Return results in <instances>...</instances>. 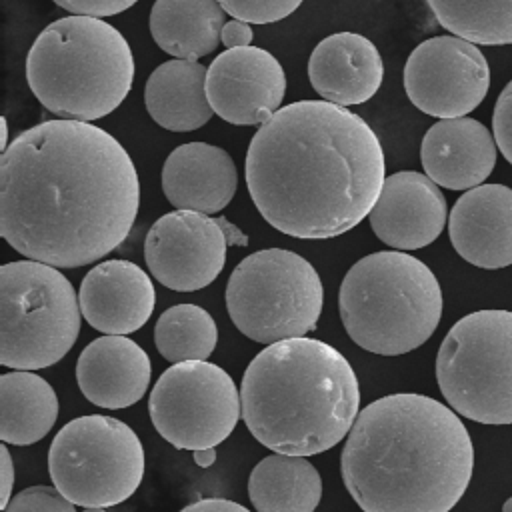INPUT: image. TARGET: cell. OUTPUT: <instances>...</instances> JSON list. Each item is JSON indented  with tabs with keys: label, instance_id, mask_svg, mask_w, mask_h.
I'll return each mask as SVG.
<instances>
[{
	"label": "cell",
	"instance_id": "cell-27",
	"mask_svg": "<svg viewBox=\"0 0 512 512\" xmlns=\"http://www.w3.org/2000/svg\"><path fill=\"white\" fill-rule=\"evenodd\" d=\"M218 340V328L208 310L196 304H176L160 314L154 326V344L172 364L206 360Z\"/></svg>",
	"mask_w": 512,
	"mask_h": 512
},
{
	"label": "cell",
	"instance_id": "cell-21",
	"mask_svg": "<svg viewBox=\"0 0 512 512\" xmlns=\"http://www.w3.org/2000/svg\"><path fill=\"white\" fill-rule=\"evenodd\" d=\"M238 172L230 154L206 142L174 148L162 168V190L178 210L216 214L230 204Z\"/></svg>",
	"mask_w": 512,
	"mask_h": 512
},
{
	"label": "cell",
	"instance_id": "cell-10",
	"mask_svg": "<svg viewBox=\"0 0 512 512\" xmlns=\"http://www.w3.org/2000/svg\"><path fill=\"white\" fill-rule=\"evenodd\" d=\"M144 464L136 432L104 414L70 420L48 450L54 486L84 508H108L128 500L144 478Z\"/></svg>",
	"mask_w": 512,
	"mask_h": 512
},
{
	"label": "cell",
	"instance_id": "cell-31",
	"mask_svg": "<svg viewBox=\"0 0 512 512\" xmlns=\"http://www.w3.org/2000/svg\"><path fill=\"white\" fill-rule=\"evenodd\" d=\"M138 0H54L60 8L78 14V16H114L130 6H134Z\"/></svg>",
	"mask_w": 512,
	"mask_h": 512
},
{
	"label": "cell",
	"instance_id": "cell-32",
	"mask_svg": "<svg viewBox=\"0 0 512 512\" xmlns=\"http://www.w3.org/2000/svg\"><path fill=\"white\" fill-rule=\"evenodd\" d=\"M222 44L226 48H244L252 46V28L244 20H230L222 28Z\"/></svg>",
	"mask_w": 512,
	"mask_h": 512
},
{
	"label": "cell",
	"instance_id": "cell-37",
	"mask_svg": "<svg viewBox=\"0 0 512 512\" xmlns=\"http://www.w3.org/2000/svg\"><path fill=\"white\" fill-rule=\"evenodd\" d=\"M502 512H512V498H508V500L504 502V506H502Z\"/></svg>",
	"mask_w": 512,
	"mask_h": 512
},
{
	"label": "cell",
	"instance_id": "cell-28",
	"mask_svg": "<svg viewBox=\"0 0 512 512\" xmlns=\"http://www.w3.org/2000/svg\"><path fill=\"white\" fill-rule=\"evenodd\" d=\"M304 0H218V4L248 24H272L290 16Z\"/></svg>",
	"mask_w": 512,
	"mask_h": 512
},
{
	"label": "cell",
	"instance_id": "cell-20",
	"mask_svg": "<svg viewBox=\"0 0 512 512\" xmlns=\"http://www.w3.org/2000/svg\"><path fill=\"white\" fill-rule=\"evenodd\" d=\"M150 358L128 336H100L78 356L76 382L80 392L100 408H128L150 384Z\"/></svg>",
	"mask_w": 512,
	"mask_h": 512
},
{
	"label": "cell",
	"instance_id": "cell-35",
	"mask_svg": "<svg viewBox=\"0 0 512 512\" xmlns=\"http://www.w3.org/2000/svg\"><path fill=\"white\" fill-rule=\"evenodd\" d=\"M194 462L200 468H208L216 462V450L214 448H202V450H194Z\"/></svg>",
	"mask_w": 512,
	"mask_h": 512
},
{
	"label": "cell",
	"instance_id": "cell-6",
	"mask_svg": "<svg viewBox=\"0 0 512 512\" xmlns=\"http://www.w3.org/2000/svg\"><path fill=\"white\" fill-rule=\"evenodd\" d=\"M338 310L360 348L400 356L422 346L438 328L442 290L422 260L402 250H382L346 272Z\"/></svg>",
	"mask_w": 512,
	"mask_h": 512
},
{
	"label": "cell",
	"instance_id": "cell-16",
	"mask_svg": "<svg viewBox=\"0 0 512 512\" xmlns=\"http://www.w3.org/2000/svg\"><path fill=\"white\" fill-rule=\"evenodd\" d=\"M84 320L104 334H130L152 316L156 292L150 276L130 260L96 264L78 294Z\"/></svg>",
	"mask_w": 512,
	"mask_h": 512
},
{
	"label": "cell",
	"instance_id": "cell-29",
	"mask_svg": "<svg viewBox=\"0 0 512 512\" xmlns=\"http://www.w3.org/2000/svg\"><path fill=\"white\" fill-rule=\"evenodd\" d=\"M2 512H76L56 486H30L14 494Z\"/></svg>",
	"mask_w": 512,
	"mask_h": 512
},
{
	"label": "cell",
	"instance_id": "cell-18",
	"mask_svg": "<svg viewBox=\"0 0 512 512\" xmlns=\"http://www.w3.org/2000/svg\"><path fill=\"white\" fill-rule=\"evenodd\" d=\"M420 162L430 180L448 190L480 186L496 164V140L474 118H444L428 128Z\"/></svg>",
	"mask_w": 512,
	"mask_h": 512
},
{
	"label": "cell",
	"instance_id": "cell-19",
	"mask_svg": "<svg viewBox=\"0 0 512 512\" xmlns=\"http://www.w3.org/2000/svg\"><path fill=\"white\" fill-rule=\"evenodd\" d=\"M308 78L320 98L338 106L368 102L384 80V62L362 34L336 32L316 44L308 60Z\"/></svg>",
	"mask_w": 512,
	"mask_h": 512
},
{
	"label": "cell",
	"instance_id": "cell-1",
	"mask_svg": "<svg viewBox=\"0 0 512 512\" xmlns=\"http://www.w3.org/2000/svg\"><path fill=\"white\" fill-rule=\"evenodd\" d=\"M138 204L130 154L90 122H40L2 152L0 234L28 260L96 262L128 238Z\"/></svg>",
	"mask_w": 512,
	"mask_h": 512
},
{
	"label": "cell",
	"instance_id": "cell-13",
	"mask_svg": "<svg viewBox=\"0 0 512 512\" xmlns=\"http://www.w3.org/2000/svg\"><path fill=\"white\" fill-rule=\"evenodd\" d=\"M228 222L194 210L160 216L144 240V258L152 276L176 292H194L212 284L226 264Z\"/></svg>",
	"mask_w": 512,
	"mask_h": 512
},
{
	"label": "cell",
	"instance_id": "cell-38",
	"mask_svg": "<svg viewBox=\"0 0 512 512\" xmlns=\"http://www.w3.org/2000/svg\"><path fill=\"white\" fill-rule=\"evenodd\" d=\"M82 512H106L104 508H84Z\"/></svg>",
	"mask_w": 512,
	"mask_h": 512
},
{
	"label": "cell",
	"instance_id": "cell-14",
	"mask_svg": "<svg viewBox=\"0 0 512 512\" xmlns=\"http://www.w3.org/2000/svg\"><path fill=\"white\" fill-rule=\"evenodd\" d=\"M284 92L280 62L258 46L228 48L206 72V96L214 114L236 126L264 124L280 110Z\"/></svg>",
	"mask_w": 512,
	"mask_h": 512
},
{
	"label": "cell",
	"instance_id": "cell-15",
	"mask_svg": "<svg viewBox=\"0 0 512 512\" xmlns=\"http://www.w3.org/2000/svg\"><path fill=\"white\" fill-rule=\"evenodd\" d=\"M374 234L398 250L432 244L446 224V198L426 174L402 170L386 176L378 202L370 212Z\"/></svg>",
	"mask_w": 512,
	"mask_h": 512
},
{
	"label": "cell",
	"instance_id": "cell-4",
	"mask_svg": "<svg viewBox=\"0 0 512 512\" xmlns=\"http://www.w3.org/2000/svg\"><path fill=\"white\" fill-rule=\"evenodd\" d=\"M242 420L266 448L314 456L336 446L358 418L350 362L316 338H288L258 352L240 386Z\"/></svg>",
	"mask_w": 512,
	"mask_h": 512
},
{
	"label": "cell",
	"instance_id": "cell-3",
	"mask_svg": "<svg viewBox=\"0 0 512 512\" xmlns=\"http://www.w3.org/2000/svg\"><path fill=\"white\" fill-rule=\"evenodd\" d=\"M340 470L364 512H450L470 484L474 448L452 408L390 394L358 412Z\"/></svg>",
	"mask_w": 512,
	"mask_h": 512
},
{
	"label": "cell",
	"instance_id": "cell-8",
	"mask_svg": "<svg viewBox=\"0 0 512 512\" xmlns=\"http://www.w3.org/2000/svg\"><path fill=\"white\" fill-rule=\"evenodd\" d=\"M324 288L300 254L266 248L246 256L230 274L226 308L234 326L254 342L274 344L316 328Z\"/></svg>",
	"mask_w": 512,
	"mask_h": 512
},
{
	"label": "cell",
	"instance_id": "cell-30",
	"mask_svg": "<svg viewBox=\"0 0 512 512\" xmlns=\"http://www.w3.org/2000/svg\"><path fill=\"white\" fill-rule=\"evenodd\" d=\"M494 140L504 158L512 164V80L500 92L492 116Z\"/></svg>",
	"mask_w": 512,
	"mask_h": 512
},
{
	"label": "cell",
	"instance_id": "cell-12",
	"mask_svg": "<svg viewBox=\"0 0 512 512\" xmlns=\"http://www.w3.org/2000/svg\"><path fill=\"white\" fill-rule=\"evenodd\" d=\"M490 68L474 42L434 36L420 42L404 66L408 100L428 116L460 118L488 94Z\"/></svg>",
	"mask_w": 512,
	"mask_h": 512
},
{
	"label": "cell",
	"instance_id": "cell-36",
	"mask_svg": "<svg viewBox=\"0 0 512 512\" xmlns=\"http://www.w3.org/2000/svg\"><path fill=\"white\" fill-rule=\"evenodd\" d=\"M0 128H2V142H0V150H2V152H6V148L10 146V144H8V122H6V116H2V126H0Z\"/></svg>",
	"mask_w": 512,
	"mask_h": 512
},
{
	"label": "cell",
	"instance_id": "cell-22",
	"mask_svg": "<svg viewBox=\"0 0 512 512\" xmlns=\"http://www.w3.org/2000/svg\"><path fill=\"white\" fill-rule=\"evenodd\" d=\"M206 68L198 60L162 62L146 80L144 104L156 124L172 132L204 126L214 110L206 96Z\"/></svg>",
	"mask_w": 512,
	"mask_h": 512
},
{
	"label": "cell",
	"instance_id": "cell-11",
	"mask_svg": "<svg viewBox=\"0 0 512 512\" xmlns=\"http://www.w3.org/2000/svg\"><path fill=\"white\" fill-rule=\"evenodd\" d=\"M148 412L156 432L180 450L214 448L238 424L242 402L230 374L208 360L172 364L156 380Z\"/></svg>",
	"mask_w": 512,
	"mask_h": 512
},
{
	"label": "cell",
	"instance_id": "cell-26",
	"mask_svg": "<svg viewBox=\"0 0 512 512\" xmlns=\"http://www.w3.org/2000/svg\"><path fill=\"white\" fill-rule=\"evenodd\" d=\"M442 28L474 44H512V0H426Z\"/></svg>",
	"mask_w": 512,
	"mask_h": 512
},
{
	"label": "cell",
	"instance_id": "cell-34",
	"mask_svg": "<svg viewBox=\"0 0 512 512\" xmlns=\"http://www.w3.org/2000/svg\"><path fill=\"white\" fill-rule=\"evenodd\" d=\"M0 454H2V494H0V508L4 510L8 506V502L12 500V486H14V464H12V456L8 452V446L2 444L0 446Z\"/></svg>",
	"mask_w": 512,
	"mask_h": 512
},
{
	"label": "cell",
	"instance_id": "cell-24",
	"mask_svg": "<svg viewBox=\"0 0 512 512\" xmlns=\"http://www.w3.org/2000/svg\"><path fill=\"white\" fill-rule=\"evenodd\" d=\"M248 496L256 512H314L322 478L306 456L270 454L250 472Z\"/></svg>",
	"mask_w": 512,
	"mask_h": 512
},
{
	"label": "cell",
	"instance_id": "cell-7",
	"mask_svg": "<svg viewBox=\"0 0 512 512\" xmlns=\"http://www.w3.org/2000/svg\"><path fill=\"white\" fill-rule=\"evenodd\" d=\"M80 302L56 266L16 260L0 268V364L48 368L62 360L80 332Z\"/></svg>",
	"mask_w": 512,
	"mask_h": 512
},
{
	"label": "cell",
	"instance_id": "cell-25",
	"mask_svg": "<svg viewBox=\"0 0 512 512\" xmlns=\"http://www.w3.org/2000/svg\"><path fill=\"white\" fill-rule=\"evenodd\" d=\"M58 416L54 388L30 370L0 376V438L4 444L28 446L42 440Z\"/></svg>",
	"mask_w": 512,
	"mask_h": 512
},
{
	"label": "cell",
	"instance_id": "cell-23",
	"mask_svg": "<svg viewBox=\"0 0 512 512\" xmlns=\"http://www.w3.org/2000/svg\"><path fill=\"white\" fill-rule=\"evenodd\" d=\"M224 8L218 0H156L150 34L170 56L198 60L222 42Z\"/></svg>",
	"mask_w": 512,
	"mask_h": 512
},
{
	"label": "cell",
	"instance_id": "cell-5",
	"mask_svg": "<svg viewBox=\"0 0 512 512\" xmlns=\"http://www.w3.org/2000/svg\"><path fill=\"white\" fill-rule=\"evenodd\" d=\"M26 80L48 112L92 122L128 96L134 56L126 38L102 18L64 16L48 24L28 50Z\"/></svg>",
	"mask_w": 512,
	"mask_h": 512
},
{
	"label": "cell",
	"instance_id": "cell-17",
	"mask_svg": "<svg viewBox=\"0 0 512 512\" xmlns=\"http://www.w3.org/2000/svg\"><path fill=\"white\" fill-rule=\"evenodd\" d=\"M454 250L470 264L496 270L512 264V188L480 184L464 192L448 218Z\"/></svg>",
	"mask_w": 512,
	"mask_h": 512
},
{
	"label": "cell",
	"instance_id": "cell-33",
	"mask_svg": "<svg viewBox=\"0 0 512 512\" xmlns=\"http://www.w3.org/2000/svg\"><path fill=\"white\" fill-rule=\"evenodd\" d=\"M180 512H250V510L244 508L242 504L234 502V500H226V498H202V500H196V502L188 504V506L182 508Z\"/></svg>",
	"mask_w": 512,
	"mask_h": 512
},
{
	"label": "cell",
	"instance_id": "cell-2",
	"mask_svg": "<svg viewBox=\"0 0 512 512\" xmlns=\"http://www.w3.org/2000/svg\"><path fill=\"white\" fill-rule=\"evenodd\" d=\"M386 180L384 150L368 122L326 100L274 112L252 136L246 186L262 218L282 234L336 238L366 216Z\"/></svg>",
	"mask_w": 512,
	"mask_h": 512
},
{
	"label": "cell",
	"instance_id": "cell-9",
	"mask_svg": "<svg viewBox=\"0 0 512 512\" xmlns=\"http://www.w3.org/2000/svg\"><path fill=\"white\" fill-rule=\"evenodd\" d=\"M436 380L450 408L480 424H512V312L460 318L436 356Z\"/></svg>",
	"mask_w": 512,
	"mask_h": 512
}]
</instances>
